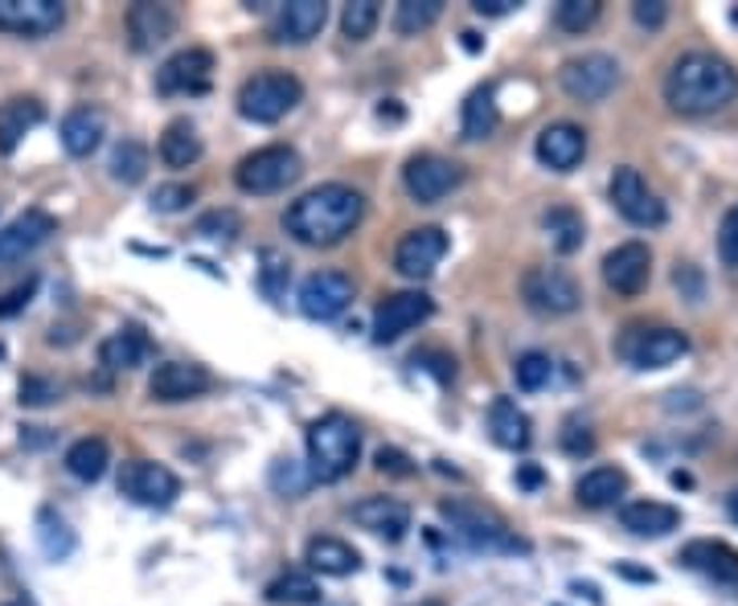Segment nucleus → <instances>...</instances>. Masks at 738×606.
Returning <instances> with one entry per match:
<instances>
[{
  "label": "nucleus",
  "instance_id": "6e6d98bb",
  "mask_svg": "<svg viewBox=\"0 0 738 606\" xmlns=\"http://www.w3.org/2000/svg\"><path fill=\"white\" fill-rule=\"evenodd\" d=\"M562 447H567V451H571V455H587L590 447H595V439H590L587 430H583V435H578V426H571V430H567V439H562Z\"/></svg>",
  "mask_w": 738,
  "mask_h": 606
},
{
  "label": "nucleus",
  "instance_id": "09e8293b",
  "mask_svg": "<svg viewBox=\"0 0 738 606\" xmlns=\"http://www.w3.org/2000/svg\"><path fill=\"white\" fill-rule=\"evenodd\" d=\"M718 258L726 267H738V205L726 209V218L718 225Z\"/></svg>",
  "mask_w": 738,
  "mask_h": 606
},
{
  "label": "nucleus",
  "instance_id": "1a4fd4ad",
  "mask_svg": "<svg viewBox=\"0 0 738 606\" xmlns=\"http://www.w3.org/2000/svg\"><path fill=\"white\" fill-rule=\"evenodd\" d=\"M119 492L140 504V508H168L173 500L181 497V479L168 472L165 463L152 460H131L119 472Z\"/></svg>",
  "mask_w": 738,
  "mask_h": 606
},
{
  "label": "nucleus",
  "instance_id": "473e14b6",
  "mask_svg": "<svg viewBox=\"0 0 738 606\" xmlns=\"http://www.w3.org/2000/svg\"><path fill=\"white\" fill-rule=\"evenodd\" d=\"M161 160L168 168H189L202 160V136L189 119H173L161 136Z\"/></svg>",
  "mask_w": 738,
  "mask_h": 606
},
{
  "label": "nucleus",
  "instance_id": "f03ea898",
  "mask_svg": "<svg viewBox=\"0 0 738 606\" xmlns=\"http://www.w3.org/2000/svg\"><path fill=\"white\" fill-rule=\"evenodd\" d=\"M738 94V70L718 54H682L664 74V103L677 115H714Z\"/></svg>",
  "mask_w": 738,
  "mask_h": 606
},
{
  "label": "nucleus",
  "instance_id": "052dcab7",
  "mask_svg": "<svg viewBox=\"0 0 738 606\" xmlns=\"http://www.w3.org/2000/svg\"><path fill=\"white\" fill-rule=\"evenodd\" d=\"M419 606H443V603H435V598H427V603H419Z\"/></svg>",
  "mask_w": 738,
  "mask_h": 606
},
{
  "label": "nucleus",
  "instance_id": "ea45409f",
  "mask_svg": "<svg viewBox=\"0 0 738 606\" xmlns=\"http://www.w3.org/2000/svg\"><path fill=\"white\" fill-rule=\"evenodd\" d=\"M378 17H382V9L373 0H349L341 9V34L349 37V41H366L373 34V25H378Z\"/></svg>",
  "mask_w": 738,
  "mask_h": 606
},
{
  "label": "nucleus",
  "instance_id": "f257e3e1",
  "mask_svg": "<svg viewBox=\"0 0 738 606\" xmlns=\"http://www.w3.org/2000/svg\"><path fill=\"white\" fill-rule=\"evenodd\" d=\"M366 218V197L353 184H316L304 197H295L283 214V230L304 246L329 250L341 246Z\"/></svg>",
  "mask_w": 738,
  "mask_h": 606
},
{
  "label": "nucleus",
  "instance_id": "c03bdc74",
  "mask_svg": "<svg viewBox=\"0 0 738 606\" xmlns=\"http://www.w3.org/2000/svg\"><path fill=\"white\" fill-rule=\"evenodd\" d=\"M554 21H558V29H567V34H583V29H590V25L599 21V0H562Z\"/></svg>",
  "mask_w": 738,
  "mask_h": 606
},
{
  "label": "nucleus",
  "instance_id": "f3484780",
  "mask_svg": "<svg viewBox=\"0 0 738 606\" xmlns=\"http://www.w3.org/2000/svg\"><path fill=\"white\" fill-rule=\"evenodd\" d=\"M54 234H58L54 214L25 209V214H17L9 225H0V262H21L25 255H34L37 246H46Z\"/></svg>",
  "mask_w": 738,
  "mask_h": 606
},
{
  "label": "nucleus",
  "instance_id": "a211bd4d",
  "mask_svg": "<svg viewBox=\"0 0 738 606\" xmlns=\"http://www.w3.org/2000/svg\"><path fill=\"white\" fill-rule=\"evenodd\" d=\"M209 386H214V377H209L205 365L165 361V365H156V373H152L148 394H152V402H189V398H202Z\"/></svg>",
  "mask_w": 738,
  "mask_h": 606
},
{
  "label": "nucleus",
  "instance_id": "b1692460",
  "mask_svg": "<svg viewBox=\"0 0 738 606\" xmlns=\"http://www.w3.org/2000/svg\"><path fill=\"white\" fill-rule=\"evenodd\" d=\"M682 562L689 570L714 578L718 586H738V550L735 545H726V541H710V537L689 541L682 550Z\"/></svg>",
  "mask_w": 738,
  "mask_h": 606
},
{
  "label": "nucleus",
  "instance_id": "423d86ee",
  "mask_svg": "<svg viewBox=\"0 0 738 606\" xmlns=\"http://www.w3.org/2000/svg\"><path fill=\"white\" fill-rule=\"evenodd\" d=\"M300 172H304L300 152L288 144H271L251 152V156H242L239 168H234V181H239L242 193L267 197V193H279V189L300 181Z\"/></svg>",
  "mask_w": 738,
  "mask_h": 606
},
{
  "label": "nucleus",
  "instance_id": "9d476101",
  "mask_svg": "<svg viewBox=\"0 0 738 606\" xmlns=\"http://www.w3.org/2000/svg\"><path fill=\"white\" fill-rule=\"evenodd\" d=\"M611 205L632 225H645V230L664 225V202L648 189V181L636 168H615L611 172Z\"/></svg>",
  "mask_w": 738,
  "mask_h": 606
},
{
  "label": "nucleus",
  "instance_id": "7ed1b4c3",
  "mask_svg": "<svg viewBox=\"0 0 738 606\" xmlns=\"http://www.w3.org/2000/svg\"><path fill=\"white\" fill-rule=\"evenodd\" d=\"M361 460V430L345 414H325L308 426V476L320 483L345 479Z\"/></svg>",
  "mask_w": 738,
  "mask_h": 606
},
{
  "label": "nucleus",
  "instance_id": "aec40b11",
  "mask_svg": "<svg viewBox=\"0 0 738 606\" xmlns=\"http://www.w3.org/2000/svg\"><path fill=\"white\" fill-rule=\"evenodd\" d=\"M652 275V250L645 242H624L603 258V279L615 295H640Z\"/></svg>",
  "mask_w": 738,
  "mask_h": 606
},
{
  "label": "nucleus",
  "instance_id": "4d7b16f0",
  "mask_svg": "<svg viewBox=\"0 0 738 606\" xmlns=\"http://www.w3.org/2000/svg\"><path fill=\"white\" fill-rule=\"evenodd\" d=\"M472 9H476L480 17H500V13H513L517 0H476Z\"/></svg>",
  "mask_w": 738,
  "mask_h": 606
},
{
  "label": "nucleus",
  "instance_id": "4be33fe9",
  "mask_svg": "<svg viewBox=\"0 0 738 606\" xmlns=\"http://www.w3.org/2000/svg\"><path fill=\"white\" fill-rule=\"evenodd\" d=\"M325 21H329L325 0H288L271 21V37L283 46H304L325 29Z\"/></svg>",
  "mask_w": 738,
  "mask_h": 606
},
{
  "label": "nucleus",
  "instance_id": "58836bf2",
  "mask_svg": "<svg viewBox=\"0 0 738 606\" xmlns=\"http://www.w3.org/2000/svg\"><path fill=\"white\" fill-rule=\"evenodd\" d=\"M148 172V147L140 140H119L111 152V177L124 184H140Z\"/></svg>",
  "mask_w": 738,
  "mask_h": 606
},
{
  "label": "nucleus",
  "instance_id": "cd10ccee",
  "mask_svg": "<svg viewBox=\"0 0 738 606\" xmlns=\"http://www.w3.org/2000/svg\"><path fill=\"white\" fill-rule=\"evenodd\" d=\"M488 430H493V442L505 447V451L530 447V414L513 398H493V405H488Z\"/></svg>",
  "mask_w": 738,
  "mask_h": 606
},
{
  "label": "nucleus",
  "instance_id": "2eb2a0df",
  "mask_svg": "<svg viewBox=\"0 0 738 606\" xmlns=\"http://www.w3.org/2000/svg\"><path fill=\"white\" fill-rule=\"evenodd\" d=\"M209 78H214V54L202 50V46H189V50H177V54L156 70V91L202 94L209 91Z\"/></svg>",
  "mask_w": 738,
  "mask_h": 606
},
{
  "label": "nucleus",
  "instance_id": "6ab92c4d",
  "mask_svg": "<svg viewBox=\"0 0 738 606\" xmlns=\"http://www.w3.org/2000/svg\"><path fill=\"white\" fill-rule=\"evenodd\" d=\"M66 21L58 0H0V29L17 37H46Z\"/></svg>",
  "mask_w": 738,
  "mask_h": 606
},
{
  "label": "nucleus",
  "instance_id": "ddd939ff",
  "mask_svg": "<svg viewBox=\"0 0 738 606\" xmlns=\"http://www.w3.org/2000/svg\"><path fill=\"white\" fill-rule=\"evenodd\" d=\"M431 312H435V304H431V295L423 292L386 295V299L378 304V312H373V340H378V345H394L403 332L419 328L423 320H431Z\"/></svg>",
  "mask_w": 738,
  "mask_h": 606
},
{
  "label": "nucleus",
  "instance_id": "864d4df0",
  "mask_svg": "<svg viewBox=\"0 0 738 606\" xmlns=\"http://www.w3.org/2000/svg\"><path fill=\"white\" fill-rule=\"evenodd\" d=\"M378 472H386V476H415L410 460H406L403 451H394V447H382V451H378Z\"/></svg>",
  "mask_w": 738,
  "mask_h": 606
},
{
  "label": "nucleus",
  "instance_id": "39448f33",
  "mask_svg": "<svg viewBox=\"0 0 738 606\" xmlns=\"http://www.w3.org/2000/svg\"><path fill=\"white\" fill-rule=\"evenodd\" d=\"M304 99V82L288 70L251 74L239 91V115L251 124H279Z\"/></svg>",
  "mask_w": 738,
  "mask_h": 606
},
{
  "label": "nucleus",
  "instance_id": "49530a36",
  "mask_svg": "<svg viewBox=\"0 0 738 606\" xmlns=\"http://www.w3.org/2000/svg\"><path fill=\"white\" fill-rule=\"evenodd\" d=\"M239 230H242V218L234 209H214V214L198 218V234H202V238H234Z\"/></svg>",
  "mask_w": 738,
  "mask_h": 606
},
{
  "label": "nucleus",
  "instance_id": "bb28decb",
  "mask_svg": "<svg viewBox=\"0 0 738 606\" xmlns=\"http://www.w3.org/2000/svg\"><path fill=\"white\" fill-rule=\"evenodd\" d=\"M103 131H107V115L99 107H74L62 115V147L71 156H91L103 144Z\"/></svg>",
  "mask_w": 738,
  "mask_h": 606
},
{
  "label": "nucleus",
  "instance_id": "4468645a",
  "mask_svg": "<svg viewBox=\"0 0 738 606\" xmlns=\"http://www.w3.org/2000/svg\"><path fill=\"white\" fill-rule=\"evenodd\" d=\"M353 304V279L341 271H313V275L300 283V312L308 320L329 324Z\"/></svg>",
  "mask_w": 738,
  "mask_h": 606
},
{
  "label": "nucleus",
  "instance_id": "dca6fc26",
  "mask_svg": "<svg viewBox=\"0 0 738 606\" xmlns=\"http://www.w3.org/2000/svg\"><path fill=\"white\" fill-rule=\"evenodd\" d=\"M447 234H443L440 225H419V230H410L403 242H398V250H394V271L403 279H427L435 275V267L443 262L447 255Z\"/></svg>",
  "mask_w": 738,
  "mask_h": 606
},
{
  "label": "nucleus",
  "instance_id": "5701e85b",
  "mask_svg": "<svg viewBox=\"0 0 738 606\" xmlns=\"http://www.w3.org/2000/svg\"><path fill=\"white\" fill-rule=\"evenodd\" d=\"M173 34H177V9H173V4H152V0H140V4H131L128 9L131 50L148 54V50L165 46Z\"/></svg>",
  "mask_w": 738,
  "mask_h": 606
},
{
  "label": "nucleus",
  "instance_id": "de8ad7c7",
  "mask_svg": "<svg viewBox=\"0 0 738 606\" xmlns=\"http://www.w3.org/2000/svg\"><path fill=\"white\" fill-rule=\"evenodd\" d=\"M193 197H198L193 184H161V189L152 193V209H161V214H181Z\"/></svg>",
  "mask_w": 738,
  "mask_h": 606
},
{
  "label": "nucleus",
  "instance_id": "2f4dec72",
  "mask_svg": "<svg viewBox=\"0 0 738 606\" xmlns=\"http://www.w3.org/2000/svg\"><path fill=\"white\" fill-rule=\"evenodd\" d=\"M627 492V476L620 467H590L587 476L574 483V500L583 508H608Z\"/></svg>",
  "mask_w": 738,
  "mask_h": 606
},
{
  "label": "nucleus",
  "instance_id": "79ce46f5",
  "mask_svg": "<svg viewBox=\"0 0 738 606\" xmlns=\"http://www.w3.org/2000/svg\"><path fill=\"white\" fill-rule=\"evenodd\" d=\"M37 537H41V550L50 553V557H58V562H62V557L74 550V533L66 529V520H62V516H54L50 508L37 516Z\"/></svg>",
  "mask_w": 738,
  "mask_h": 606
},
{
  "label": "nucleus",
  "instance_id": "a18cd8bd",
  "mask_svg": "<svg viewBox=\"0 0 738 606\" xmlns=\"http://www.w3.org/2000/svg\"><path fill=\"white\" fill-rule=\"evenodd\" d=\"M288 258L279 255V250H263V271H258V287L267 292V299H279L283 287H288Z\"/></svg>",
  "mask_w": 738,
  "mask_h": 606
},
{
  "label": "nucleus",
  "instance_id": "e433bc0d",
  "mask_svg": "<svg viewBox=\"0 0 738 606\" xmlns=\"http://www.w3.org/2000/svg\"><path fill=\"white\" fill-rule=\"evenodd\" d=\"M440 17H443V0H403V4L394 9V34L419 37Z\"/></svg>",
  "mask_w": 738,
  "mask_h": 606
},
{
  "label": "nucleus",
  "instance_id": "6e6552de",
  "mask_svg": "<svg viewBox=\"0 0 738 606\" xmlns=\"http://www.w3.org/2000/svg\"><path fill=\"white\" fill-rule=\"evenodd\" d=\"M558 82L562 91L578 99V103H603L615 82H620V62L611 54H583L571 57L562 70H558Z\"/></svg>",
  "mask_w": 738,
  "mask_h": 606
},
{
  "label": "nucleus",
  "instance_id": "8fccbe9b",
  "mask_svg": "<svg viewBox=\"0 0 738 606\" xmlns=\"http://www.w3.org/2000/svg\"><path fill=\"white\" fill-rule=\"evenodd\" d=\"M58 398V386L46 377H25L21 382V405H50Z\"/></svg>",
  "mask_w": 738,
  "mask_h": 606
},
{
  "label": "nucleus",
  "instance_id": "13d9d810",
  "mask_svg": "<svg viewBox=\"0 0 738 606\" xmlns=\"http://www.w3.org/2000/svg\"><path fill=\"white\" fill-rule=\"evenodd\" d=\"M537 479H542V476H537L534 467H525V472H521V483H537Z\"/></svg>",
  "mask_w": 738,
  "mask_h": 606
},
{
  "label": "nucleus",
  "instance_id": "5fc2aeb1",
  "mask_svg": "<svg viewBox=\"0 0 738 606\" xmlns=\"http://www.w3.org/2000/svg\"><path fill=\"white\" fill-rule=\"evenodd\" d=\"M415 361H427V369H431L440 382H451V377H456V361H451L447 352H419Z\"/></svg>",
  "mask_w": 738,
  "mask_h": 606
},
{
  "label": "nucleus",
  "instance_id": "20e7f679",
  "mask_svg": "<svg viewBox=\"0 0 738 606\" xmlns=\"http://www.w3.org/2000/svg\"><path fill=\"white\" fill-rule=\"evenodd\" d=\"M443 520L456 529V537H463L472 550L480 553H530V545L500 520L497 513H488L484 504L472 500H443L440 504Z\"/></svg>",
  "mask_w": 738,
  "mask_h": 606
},
{
  "label": "nucleus",
  "instance_id": "c85d7f7f",
  "mask_svg": "<svg viewBox=\"0 0 738 606\" xmlns=\"http://www.w3.org/2000/svg\"><path fill=\"white\" fill-rule=\"evenodd\" d=\"M620 520H624L627 533L636 537H664L682 525V513L673 504H661V500H636L620 513Z\"/></svg>",
  "mask_w": 738,
  "mask_h": 606
},
{
  "label": "nucleus",
  "instance_id": "a878e982",
  "mask_svg": "<svg viewBox=\"0 0 738 606\" xmlns=\"http://www.w3.org/2000/svg\"><path fill=\"white\" fill-rule=\"evenodd\" d=\"M46 119V107L29 99V94H17L9 103H0V156H13L21 147V140L29 136Z\"/></svg>",
  "mask_w": 738,
  "mask_h": 606
},
{
  "label": "nucleus",
  "instance_id": "393cba45",
  "mask_svg": "<svg viewBox=\"0 0 738 606\" xmlns=\"http://www.w3.org/2000/svg\"><path fill=\"white\" fill-rule=\"evenodd\" d=\"M353 520L369 529L373 537H386V541H403L410 529V508L394 497H366L353 504Z\"/></svg>",
  "mask_w": 738,
  "mask_h": 606
},
{
  "label": "nucleus",
  "instance_id": "9b49d317",
  "mask_svg": "<svg viewBox=\"0 0 738 606\" xmlns=\"http://www.w3.org/2000/svg\"><path fill=\"white\" fill-rule=\"evenodd\" d=\"M463 168L456 160H443L435 152H423V156H410L403 168V184L406 193L419 205H435L443 202L451 189H460Z\"/></svg>",
  "mask_w": 738,
  "mask_h": 606
},
{
  "label": "nucleus",
  "instance_id": "f8f14e48",
  "mask_svg": "<svg viewBox=\"0 0 738 606\" xmlns=\"http://www.w3.org/2000/svg\"><path fill=\"white\" fill-rule=\"evenodd\" d=\"M620 352L632 369H664L689 352V336L677 328H627Z\"/></svg>",
  "mask_w": 738,
  "mask_h": 606
},
{
  "label": "nucleus",
  "instance_id": "412c9836",
  "mask_svg": "<svg viewBox=\"0 0 738 606\" xmlns=\"http://www.w3.org/2000/svg\"><path fill=\"white\" fill-rule=\"evenodd\" d=\"M534 152L550 172H574L587 156V131L578 124H550V128H542Z\"/></svg>",
  "mask_w": 738,
  "mask_h": 606
},
{
  "label": "nucleus",
  "instance_id": "c756f323",
  "mask_svg": "<svg viewBox=\"0 0 738 606\" xmlns=\"http://www.w3.org/2000/svg\"><path fill=\"white\" fill-rule=\"evenodd\" d=\"M304 562H308L316 573H329V578H349V573H357V566H361L357 550L345 545L341 537H313L308 550H304Z\"/></svg>",
  "mask_w": 738,
  "mask_h": 606
},
{
  "label": "nucleus",
  "instance_id": "603ef678",
  "mask_svg": "<svg viewBox=\"0 0 738 606\" xmlns=\"http://www.w3.org/2000/svg\"><path fill=\"white\" fill-rule=\"evenodd\" d=\"M632 17L640 21L645 29H661L664 17H669V4H664V0H636V4H632Z\"/></svg>",
  "mask_w": 738,
  "mask_h": 606
},
{
  "label": "nucleus",
  "instance_id": "bf43d9fd",
  "mask_svg": "<svg viewBox=\"0 0 738 606\" xmlns=\"http://www.w3.org/2000/svg\"><path fill=\"white\" fill-rule=\"evenodd\" d=\"M730 516L738 520V488H735V497H730Z\"/></svg>",
  "mask_w": 738,
  "mask_h": 606
},
{
  "label": "nucleus",
  "instance_id": "72a5a7b5",
  "mask_svg": "<svg viewBox=\"0 0 738 606\" xmlns=\"http://www.w3.org/2000/svg\"><path fill=\"white\" fill-rule=\"evenodd\" d=\"M500 124V111H497V99H493V87H476V91L468 94V103H463V115H460V131L463 140H488Z\"/></svg>",
  "mask_w": 738,
  "mask_h": 606
},
{
  "label": "nucleus",
  "instance_id": "7c9ffc66",
  "mask_svg": "<svg viewBox=\"0 0 738 606\" xmlns=\"http://www.w3.org/2000/svg\"><path fill=\"white\" fill-rule=\"evenodd\" d=\"M148 352H152V340L144 336V328H128L111 332L107 340H103V349H99V361L111 369V373H119V369H136L148 361Z\"/></svg>",
  "mask_w": 738,
  "mask_h": 606
},
{
  "label": "nucleus",
  "instance_id": "4c0bfd02",
  "mask_svg": "<svg viewBox=\"0 0 738 606\" xmlns=\"http://www.w3.org/2000/svg\"><path fill=\"white\" fill-rule=\"evenodd\" d=\"M542 225H546V234H550V242L562 255H574L583 246V218L574 209H567V205H554L550 214L542 218Z\"/></svg>",
  "mask_w": 738,
  "mask_h": 606
},
{
  "label": "nucleus",
  "instance_id": "f704fd0d",
  "mask_svg": "<svg viewBox=\"0 0 738 606\" xmlns=\"http://www.w3.org/2000/svg\"><path fill=\"white\" fill-rule=\"evenodd\" d=\"M111 463V447L107 439H99V435H87V439L71 442V451H66V472L74 479H82V483H94V479L107 472Z\"/></svg>",
  "mask_w": 738,
  "mask_h": 606
},
{
  "label": "nucleus",
  "instance_id": "3c124183",
  "mask_svg": "<svg viewBox=\"0 0 738 606\" xmlns=\"http://www.w3.org/2000/svg\"><path fill=\"white\" fill-rule=\"evenodd\" d=\"M34 292H37V275H29L25 283H17L13 292H9L4 299H0V320H9V315H17L21 308H29V299H34Z\"/></svg>",
  "mask_w": 738,
  "mask_h": 606
},
{
  "label": "nucleus",
  "instance_id": "a19ab883",
  "mask_svg": "<svg viewBox=\"0 0 738 606\" xmlns=\"http://www.w3.org/2000/svg\"><path fill=\"white\" fill-rule=\"evenodd\" d=\"M513 377H517V389H525V394H534V389H542L546 382L554 377V361L546 357V352H521L513 365Z\"/></svg>",
  "mask_w": 738,
  "mask_h": 606
},
{
  "label": "nucleus",
  "instance_id": "c9c22d12",
  "mask_svg": "<svg viewBox=\"0 0 738 606\" xmlns=\"http://www.w3.org/2000/svg\"><path fill=\"white\" fill-rule=\"evenodd\" d=\"M267 603H276V606H313L320 603V586H316V578L313 573H304V570H288V573H279L276 582H267Z\"/></svg>",
  "mask_w": 738,
  "mask_h": 606
},
{
  "label": "nucleus",
  "instance_id": "37998d69",
  "mask_svg": "<svg viewBox=\"0 0 738 606\" xmlns=\"http://www.w3.org/2000/svg\"><path fill=\"white\" fill-rule=\"evenodd\" d=\"M271 488H276L279 497H304L308 488H313V476H308V467L295 460H276L271 463Z\"/></svg>",
  "mask_w": 738,
  "mask_h": 606
},
{
  "label": "nucleus",
  "instance_id": "0eeeda50",
  "mask_svg": "<svg viewBox=\"0 0 738 606\" xmlns=\"http://www.w3.org/2000/svg\"><path fill=\"white\" fill-rule=\"evenodd\" d=\"M521 295L542 315H571L583 304L578 279L571 271H562V267H530L525 279H521Z\"/></svg>",
  "mask_w": 738,
  "mask_h": 606
}]
</instances>
